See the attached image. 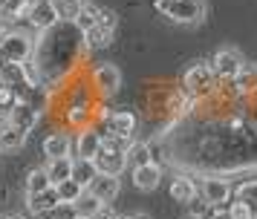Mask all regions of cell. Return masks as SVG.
Here are the masks:
<instances>
[{
  "mask_svg": "<svg viewBox=\"0 0 257 219\" xmlns=\"http://www.w3.org/2000/svg\"><path fill=\"white\" fill-rule=\"evenodd\" d=\"M234 87L240 90V95H257V67L254 64H245L243 72L234 81Z\"/></svg>",
  "mask_w": 257,
  "mask_h": 219,
  "instance_id": "cell-19",
  "label": "cell"
},
{
  "mask_svg": "<svg viewBox=\"0 0 257 219\" xmlns=\"http://www.w3.org/2000/svg\"><path fill=\"white\" fill-rule=\"evenodd\" d=\"M26 141V133H21L18 127H6V130H0V153H6V150H21Z\"/></svg>",
  "mask_w": 257,
  "mask_h": 219,
  "instance_id": "cell-24",
  "label": "cell"
},
{
  "mask_svg": "<svg viewBox=\"0 0 257 219\" xmlns=\"http://www.w3.org/2000/svg\"><path fill=\"white\" fill-rule=\"evenodd\" d=\"M38 118H41V110H38L35 104H29V101H15L12 107H9V124L18 127L21 133H32L38 124Z\"/></svg>",
  "mask_w": 257,
  "mask_h": 219,
  "instance_id": "cell-10",
  "label": "cell"
},
{
  "mask_svg": "<svg viewBox=\"0 0 257 219\" xmlns=\"http://www.w3.org/2000/svg\"><path fill=\"white\" fill-rule=\"evenodd\" d=\"M95 176H98V170H95L93 159H72V179L81 184L84 190L90 187V182H93Z\"/></svg>",
  "mask_w": 257,
  "mask_h": 219,
  "instance_id": "cell-18",
  "label": "cell"
},
{
  "mask_svg": "<svg viewBox=\"0 0 257 219\" xmlns=\"http://www.w3.org/2000/svg\"><path fill=\"white\" fill-rule=\"evenodd\" d=\"M26 21L38 32H52L61 23V18H58V12H55V6H52V0H32L29 12H26Z\"/></svg>",
  "mask_w": 257,
  "mask_h": 219,
  "instance_id": "cell-7",
  "label": "cell"
},
{
  "mask_svg": "<svg viewBox=\"0 0 257 219\" xmlns=\"http://www.w3.org/2000/svg\"><path fill=\"white\" fill-rule=\"evenodd\" d=\"M93 219H121V216L116 213V207H113V205H101V207H98V213H95Z\"/></svg>",
  "mask_w": 257,
  "mask_h": 219,
  "instance_id": "cell-28",
  "label": "cell"
},
{
  "mask_svg": "<svg viewBox=\"0 0 257 219\" xmlns=\"http://www.w3.org/2000/svg\"><path fill=\"white\" fill-rule=\"evenodd\" d=\"M0 219H18V216H0Z\"/></svg>",
  "mask_w": 257,
  "mask_h": 219,
  "instance_id": "cell-32",
  "label": "cell"
},
{
  "mask_svg": "<svg viewBox=\"0 0 257 219\" xmlns=\"http://www.w3.org/2000/svg\"><path fill=\"white\" fill-rule=\"evenodd\" d=\"M90 84H93V90L101 98H110L121 87V72H118L116 64H98L93 69V75H90Z\"/></svg>",
  "mask_w": 257,
  "mask_h": 219,
  "instance_id": "cell-8",
  "label": "cell"
},
{
  "mask_svg": "<svg viewBox=\"0 0 257 219\" xmlns=\"http://www.w3.org/2000/svg\"><path fill=\"white\" fill-rule=\"evenodd\" d=\"M9 32V26H6V18H3V15H0V38H3V35Z\"/></svg>",
  "mask_w": 257,
  "mask_h": 219,
  "instance_id": "cell-29",
  "label": "cell"
},
{
  "mask_svg": "<svg viewBox=\"0 0 257 219\" xmlns=\"http://www.w3.org/2000/svg\"><path fill=\"white\" fill-rule=\"evenodd\" d=\"M87 190H90L98 202L110 205V202L118 196V190H121V182H118V176H104V173H98L93 182H90V187H87Z\"/></svg>",
  "mask_w": 257,
  "mask_h": 219,
  "instance_id": "cell-12",
  "label": "cell"
},
{
  "mask_svg": "<svg viewBox=\"0 0 257 219\" xmlns=\"http://www.w3.org/2000/svg\"><path fill=\"white\" fill-rule=\"evenodd\" d=\"M84 3H87V0H52V6H55V12H58L61 23H72L75 21L78 12L84 9Z\"/></svg>",
  "mask_w": 257,
  "mask_h": 219,
  "instance_id": "cell-22",
  "label": "cell"
},
{
  "mask_svg": "<svg viewBox=\"0 0 257 219\" xmlns=\"http://www.w3.org/2000/svg\"><path fill=\"white\" fill-rule=\"evenodd\" d=\"M52 187H55V193H58V202H75V199L84 193V187L75 182V179H64V182L52 184Z\"/></svg>",
  "mask_w": 257,
  "mask_h": 219,
  "instance_id": "cell-26",
  "label": "cell"
},
{
  "mask_svg": "<svg viewBox=\"0 0 257 219\" xmlns=\"http://www.w3.org/2000/svg\"><path fill=\"white\" fill-rule=\"evenodd\" d=\"M72 205H75V213H78V219H93L95 213H98V207L104 205V202H98V199H95L90 190H84V193L78 196L75 202H72Z\"/></svg>",
  "mask_w": 257,
  "mask_h": 219,
  "instance_id": "cell-21",
  "label": "cell"
},
{
  "mask_svg": "<svg viewBox=\"0 0 257 219\" xmlns=\"http://www.w3.org/2000/svg\"><path fill=\"white\" fill-rule=\"evenodd\" d=\"M121 219H151L148 213H130V216H121Z\"/></svg>",
  "mask_w": 257,
  "mask_h": 219,
  "instance_id": "cell-30",
  "label": "cell"
},
{
  "mask_svg": "<svg viewBox=\"0 0 257 219\" xmlns=\"http://www.w3.org/2000/svg\"><path fill=\"white\" fill-rule=\"evenodd\" d=\"M130 141L133 138H110L104 136L101 138V147L95 153V170L104 173V176H121L124 167H127V156H124V150L130 147Z\"/></svg>",
  "mask_w": 257,
  "mask_h": 219,
  "instance_id": "cell-1",
  "label": "cell"
},
{
  "mask_svg": "<svg viewBox=\"0 0 257 219\" xmlns=\"http://www.w3.org/2000/svg\"><path fill=\"white\" fill-rule=\"evenodd\" d=\"M32 219H52V213H49V210L47 213H32Z\"/></svg>",
  "mask_w": 257,
  "mask_h": 219,
  "instance_id": "cell-31",
  "label": "cell"
},
{
  "mask_svg": "<svg viewBox=\"0 0 257 219\" xmlns=\"http://www.w3.org/2000/svg\"><path fill=\"white\" fill-rule=\"evenodd\" d=\"M47 187H52V182H49V176H47V167L29 170V176H26V196L41 193V190H47Z\"/></svg>",
  "mask_w": 257,
  "mask_h": 219,
  "instance_id": "cell-25",
  "label": "cell"
},
{
  "mask_svg": "<svg viewBox=\"0 0 257 219\" xmlns=\"http://www.w3.org/2000/svg\"><path fill=\"white\" fill-rule=\"evenodd\" d=\"M98 6H93V3H84V9L78 12V18H75V21H72V26H75V29H78V32H90V29H93L95 23H98Z\"/></svg>",
  "mask_w": 257,
  "mask_h": 219,
  "instance_id": "cell-23",
  "label": "cell"
},
{
  "mask_svg": "<svg viewBox=\"0 0 257 219\" xmlns=\"http://www.w3.org/2000/svg\"><path fill=\"white\" fill-rule=\"evenodd\" d=\"M98 147H101V133H98L93 124L81 127L78 136H75V156H78V159H95Z\"/></svg>",
  "mask_w": 257,
  "mask_h": 219,
  "instance_id": "cell-11",
  "label": "cell"
},
{
  "mask_svg": "<svg viewBox=\"0 0 257 219\" xmlns=\"http://www.w3.org/2000/svg\"><path fill=\"white\" fill-rule=\"evenodd\" d=\"M41 150L44 156L49 159H70V150H72V138L67 133H49L44 141H41Z\"/></svg>",
  "mask_w": 257,
  "mask_h": 219,
  "instance_id": "cell-14",
  "label": "cell"
},
{
  "mask_svg": "<svg viewBox=\"0 0 257 219\" xmlns=\"http://www.w3.org/2000/svg\"><path fill=\"white\" fill-rule=\"evenodd\" d=\"M133 184L139 187V190H156L159 182H162V167H159V161H151V164H142V167H133Z\"/></svg>",
  "mask_w": 257,
  "mask_h": 219,
  "instance_id": "cell-13",
  "label": "cell"
},
{
  "mask_svg": "<svg viewBox=\"0 0 257 219\" xmlns=\"http://www.w3.org/2000/svg\"><path fill=\"white\" fill-rule=\"evenodd\" d=\"M171 199L174 202H179V205H188V202H194L199 196V184L191 179V176H174L171 179Z\"/></svg>",
  "mask_w": 257,
  "mask_h": 219,
  "instance_id": "cell-15",
  "label": "cell"
},
{
  "mask_svg": "<svg viewBox=\"0 0 257 219\" xmlns=\"http://www.w3.org/2000/svg\"><path fill=\"white\" fill-rule=\"evenodd\" d=\"M26 199H29V202H26L29 213H47V210H52V207L58 205V193H55V187H47V190H41V193L26 196Z\"/></svg>",
  "mask_w": 257,
  "mask_h": 219,
  "instance_id": "cell-16",
  "label": "cell"
},
{
  "mask_svg": "<svg viewBox=\"0 0 257 219\" xmlns=\"http://www.w3.org/2000/svg\"><path fill=\"white\" fill-rule=\"evenodd\" d=\"M35 38L32 35L21 32V29H9V32L0 38V58L3 61H12V64H24L32 61L35 55Z\"/></svg>",
  "mask_w": 257,
  "mask_h": 219,
  "instance_id": "cell-4",
  "label": "cell"
},
{
  "mask_svg": "<svg viewBox=\"0 0 257 219\" xmlns=\"http://www.w3.org/2000/svg\"><path fill=\"white\" fill-rule=\"evenodd\" d=\"M52 213V219H78V213H75V205L72 202H58V205L49 210Z\"/></svg>",
  "mask_w": 257,
  "mask_h": 219,
  "instance_id": "cell-27",
  "label": "cell"
},
{
  "mask_svg": "<svg viewBox=\"0 0 257 219\" xmlns=\"http://www.w3.org/2000/svg\"><path fill=\"white\" fill-rule=\"evenodd\" d=\"M220 87V81L214 75V67L205 64V61H197L194 67H188V72L182 75V92L194 95V98H205V95H214Z\"/></svg>",
  "mask_w": 257,
  "mask_h": 219,
  "instance_id": "cell-3",
  "label": "cell"
},
{
  "mask_svg": "<svg viewBox=\"0 0 257 219\" xmlns=\"http://www.w3.org/2000/svg\"><path fill=\"white\" fill-rule=\"evenodd\" d=\"M199 199H205L211 207H220L231 199V184L222 176H202L199 179Z\"/></svg>",
  "mask_w": 257,
  "mask_h": 219,
  "instance_id": "cell-9",
  "label": "cell"
},
{
  "mask_svg": "<svg viewBox=\"0 0 257 219\" xmlns=\"http://www.w3.org/2000/svg\"><path fill=\"white\" fill-rule=\"evenodd\" d=\"M47 176L52 184L72 179V159H49L47 161Z\"/></svg>",
  "mask_w": 257,
  "mask_h": 219,
  "instance_id": "cell-20",
  "label": "cell"
},
{
  "mask_svg": "<svg viewBox=\"0 0 257 219\" xmlns=\"http://www.w3.org/2000/svg\"><path fill=\"white\" fill-rule=\"evenodd\" d=\"M113 32H116V15L110 9H101L98 12V23H95L90 32L81 35L84 49H104V46H110Z\"/></svg>",
  "mask_w": 257,
  "mask_h": 219,
  "instance_id": "cell-5",
  "label": "cell"
},
{
  "mask_svg": "<svg viewBox=\"0 0 257 219\" xmlns=\"http://www.w3.org/2000/svg\"><path fill=\"white\" fill-rule=\"evenodd\" d=\"M211 67H214L217 81H237V75H240L243 67H245V61H243V55H240L234 46H225V49H220V52L214 55Z\"/></svg>",
  "mask_w": 257,
  "mask_h": 219,
  "instance_id": "cell-6",
  "label": "cell"
},
{
  "mask_svg": "<svg viewBox=\"0 0 257 219\" xmlns=\"http://www.w3.org/2000/svg\"><path fill=\"white\" fill-rule=\"evenodd\" d=\"M153 6L168 21L182 23V26H194L205 18V0H156Z\"/></svg>",
  "mask_w": 257,
  "mask_h": 219,
  "instance_id": "cell-2",
  "label": "cell"
},
{
  "mask_svg": "<svg viewBox=\"0 0 257 219\" xmlns=\"http://www.w3.org/2000/svg\"><path fill=\"white\" fill-rule=\"evenodd\" d=\"M124 156H127V164L130 167H142V164H151L153 161V147L148 141H130V147L124 150Z\"/></svg>",
  "mask_w": 257,
  "mask_h": 219,
  "instance_id": "cell-17",
  "label": "cell"
}]
</instances>
